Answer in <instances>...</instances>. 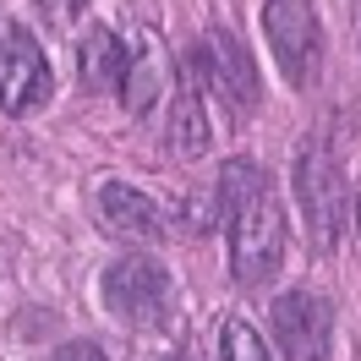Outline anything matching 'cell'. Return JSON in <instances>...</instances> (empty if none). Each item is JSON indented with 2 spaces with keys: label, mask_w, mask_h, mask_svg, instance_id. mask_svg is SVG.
Wrapping results in <instances>:
<instances>
[{
  "label": "cell",
  "mask_w": 361,
  "mask_h": 361,
  "mask_svg": "<svg viewBox=\"0 0 361 361\" xmlns=\"http://www.w3.org/2000/svg\"><path fill=\"white\" fill-rule=\"evenodd\" d=\"M263 33H269L279 71L295 88H307L317 77V61H323V27H317L312 6L307 0H263Z\"/></svg>",
  "instance_id": "obj_5"
},
{
  "label": "cell",
  "mask_w": 361,
  "mask_h": 361,
  "mask_svg": "<svg viewBox=\"0 0 361 361\" xmlns=\"http://www.w3.org/2000/svg\"><path fill=\"white\" fill-rule=\"evenodd\" d=\"M49 93H55V71H49L39 39L23 23L0 17V110L27 115V110H39Z\"/></svg>",
  "instance_id": "obj_4"
},
{
  "label": "cell",
  "mask_w": 361,
  "mask_h": 361,
  "mask_svg": "<svg viewBox=\"0 0 361 361\" xmlns=\"http://www.w3.org/2000/svg\"><path fill=\"white\" fill-rule=\"evenodd\" d=\"M269 186H263V170L252 164V159H230L225 170L214 176V197H219V214L225 219H235L241 208L252 203V197H263Z\"/></svg>",
  "instance_id": "obj_12"
},
{
  "label": "cell",
  "mask_w": 361,
  "mask_h": 361,
  "mask_svg": "<svg viewBox=\"0 0 361 361\" xmlns=\"http://www.w3.org/2000/svg\"><path fill=\"white\" fill-rule=\"evenodd\" d=\"M93 208H99V219L110 235H126V241H154L159 235V208L126 186V180H104L99 192H93Z\"/></svg>",
  "instance_id": "obj_9"
},
{
  "label": "cell",
  "mask_w": 361,
  "mask_h": 361,
  "mask_svg": "<svg viewBox=\"0 0 361 361\" xmlns=\"http://www.w3.org/2000/svg\"><path fill=\"white\" fill-rule=\"evenodd\" d=\"M164 82H170V55H164V44H159L154 33L121 39V82H115L121 104L132 115H148L154 99L164 93Z\"/></svg>",
  "instance_id": "obj_7"
},
{
  "label": "cell",
  "mask_w": 361,
  "mask_h": 361,
  "mask_svg": "<svg viewBox=\"0 0 361 361\" xmlns=\"http://www.w3.org/2000/svg\"><path fill=\"white\" fill-rule=\"evenodd\" d=\"M356 39H361V6H356Z\"/></svg>",
  "instance_id": "obj_17"
},
{
  "label": "cell",
  "mask_w": 361,
  "mask_h": 361,
  "mask_svg": "<svg viewBox=\"0 0 361 361\" xmlns=\"http://www.w3.org/2000/svg\"><path fill=\"white\" fill-rule=\"evenodd\" d=\"M77 77H82L88 93H115V82H121V39H115L110 27H88L82 33Z\"/></svg>",
  "instance_id": "obj_11"
},
{
  "label": "cell",
  "mask_w": 361,
  "mask_h": 361,
  "mask_svg": "<svg viewBox=\"0 0 361 361\" xmlns=\"http://www.w3.org/2000/svg\"><path fill=\"white\" fill-rule=\"evenodd\" d=\"M104 307L126 329H159L170 317V269L159 257H115L104 269Z\"/></svg>",
  "instance_id": "obj_2"
},
{
  "label": "cell",
  "mask_w": 361,
  "mask_h": 361,
  "mask_svg": "<svg viewBox=\"0 0 361 361\" xmlns=\"http://www.w3.org/2000/svg\"><path fill=\"white\" fill-rule=\"evenodd\" d=\"M279 263H285V214L263 192L230 219V274L235 285H263L279 274Z\"/></svg>",
  "instance_id": "obj_3"
},
{
  "label": "cell",
  "mask_w": 361,
  "mask_h": 361,
  "mask_svg": "<svg viewBox=\"0 0 361 361\" xmlns=\"http://www.w3.org/2000/svg\"><path fill=\"white\" fill-rule=\"evenodd\" d=\"M208 115H203V99L192 88H180L170 99V121H164V154L180 159V164H192V159L208 154Z\"/></svg>",
  "instance_id": "obj_10"
},
{
  "label": "cell",
  "mask_w": 361,
  "mask_h": 361,
  "mask_svg": "<svg viewBox=\"0 0 361 361\" xmlns=\"http://www.w3.org/2000/svg\"><path fill=\"white\" fill-rule=\"evenodd\" d=\"M295 203H301L312 247L334 252L345 225H350V192H345V170L334 164V154L312 137L295 148Z\"/></svg>",
  "instance_id": "obj_1"
},
{
  "label": "cell",
  "mask_w": 361,
  "mask_h": 361,
  "mask_svg": "<svg viewBox=\"0 0 361 361\" xmlns=\"http://www.w3.org/2000/svg\"><path fill=\"white\" fill-rule=\"evenodd\" d=\"M203 71H208V82H214V93L225 104H235L241 115L257 110V66H252V55L241 49L235 33L214 27L203 39Z\"/></svg>",
  "instance_id": "obj_8"
},
{
  "label": "cell",
  "mask_w": 361,
  "mask_h": 361,
  "mask_svg": "<svg viewBox=\"0 0 361 361\" xmlns=\"http://www.w3.org/2000/svg\"><path fill=\"white\" fill-rule=\"evenodd\" d=\"M274 345L285 361H329V339H334V307L317 290H285L274 301Z\"/></svg>",
  "instance_id": "obj_6"
},
{
  "label": "cell",
  "mask_w": 361,
  "mask_h": 361,
  "mask_svg": "<svg viewBox=\"0 0 361 361\" xmlns=\"http://www.w3.org/2000/svg\"><path fill=\"white\" fill-rule=\"evenodd\" d=\"M180 225L192 230V235H203V230L225 225V214H219V197H214V186H203V192H192V197L180 203Z\"/></svg>",
  "instance_id": "obj_14"
},
{
  "label": "cell",
  "mask_w": 361,
  "mask_h": 361,
  "mask_svg": "<svg viewBox=\"0 0 361 361\" xmlns=\"http://www.w3.org/2000/svg\"><path fill=\"white\" fill-rule=\"evenodd\" d=\"M55 361H110V356H104L99 345H82V339H77V345H66V350H61Z\"/></svg>",
  "instance_id": "obj_15"
},
{
  "label": "cell",
  "mask_w": 361,
  "mask_h": 361,
  "mask_svg": "<svg viewBox=\"0 0 361 361\" xmlns=\"http://www.w3.org/2000/svg\"><path fill=\"white\" fill-rule=\"evenodd\" d=\"M219 356L225 361H269V345H263V334H257L252 323L225 317V323H219Z\"/></svg>",
  "instance_id": "obj_13"
},
{
  "label": "cell",
  "mask_w": 361,
  "mask_h": 361,
  "mask_svg": "<svg viewBox=\"0 0 361 361\" xmlns=\"http://www.w3.org/2000/svg\"><path fill=\"white\" fill-rule=\"evenodd\" d=\"M356 235H361V197H356Z\"/></svg>",
  "instance_id": "obj_16"
}]
</instances>
